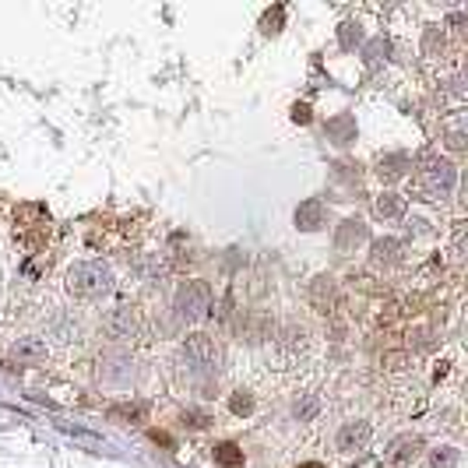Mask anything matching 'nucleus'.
Listing matches in <instances>:
<instances>
[{"mask_svg":"<svg viewBox=\"0 0 468 468\" xmlns=\"http://www.w3.org/2000/svg\"><path fill=\"white\" fill-rule=\"evenodd\" d=\"M405 169H408V155H405V152H391V155H384V159L377 162V176H380L384 183L401 180Z\"/></svg>","mask_w":468,"mask_h":468,"instance_id":"obj_11","label":"nucleus"},{"mask_svg":"<svg viewBox=\"0 0 468 468\" xmlns=\"http://www.w3.org/2000/svg\"><path fill=\"white\" fill-rule=\"evenodd\" d=\"M398 254H401V240H377L373 243V261L377 265H394L398 261Z\"/></svg>","mask_w":468,"mask_h":468,"instance_id":"obj_14","label":"nucleus"},{"mask_svg":"<svg viewBox=\"0 0 468 468\" xmlns=\"http://www.w3.org/2000/svg\"><path fill=\"white\" fill-rule=\"evenodd\" d=\"M173 310H176V317L187 321V324L201 321V317L211 310V289H208V282H183V286L176 289Z\"/></svg>","mask_w":468,"mask_h":468,"instance_id":"obj_4","label":"nucleus"},{"mask_svg":"<svg viewBox=\"0 0 468 468\" xmlns=\"http://www.w3.org/2000/svg\"><path fill=\"white\" fill-rule=\"evenodd\" d=\"M370 436H373V426L363 422V419H352V422H345V426L338 429L335 443H338V450L352 454V450H363V447L370 443Z\"/></svg>","mask_w":468,"mask_h":468,"instance_id":"obj_7","label":"nucleus"},{"mask_svg":"<svg viewBox=\"0 0 468 468\" xmlns=\"http://www.w3.org/2000/svg\"><path fill=\"white\" fill-rule=\"evenodd\" d=\"M366 222H359V218H345L342 225H338V236H335V247L338 250H356L359 243H366Z\"/></svg>","mask_w":468,"mask_h":468,"instance_id":"obj_10","label":"nucleus"},{"mask_svg":"<svg viewBox=\"0 0 468 468\" xmlns=\"http://www.w3.org/2000/svg\"><path fill=\"white\" fill-rule=\"evenodd\" d=\"M457 461H461L457 447H436L429 454V468H457Z\"/></svg>","mask_w":468,"mask_h":468,"instance_id":"obj_17","label":"nucleus"},{"mask_svg":"<svg viewBox=\"0 0 468 468\" xmlns=\"http://www.w3.org/2000/svg\"><path fill=\"white\" fill-rule=\"evenodd\" d=\"M102 331H106V338H113V342H131V338H138V331H141V317H138L134 307H116V310H109V317L102 321Z\"/></svg>","mask_w":468,"mask_h":468,"instance_id":"obj_5","label":"nucleus"},{"mask_svg":"<svg viewBox=\"0 0 468 468\" xmlns=\"http://www.w3.org/2000/svg\"><path fill=\"white\" fill-rule=\"evenodd\" d=\"M282 15H286L282 8H275V11H268V15L261 18V29H265L268 36H272V32H279V29H282Z\"/></svg>","mask_w":468,"mask_h":468,"instance_id":"obj_22","label":"nucleus"},{"mask_svg":"<svg viewBox=\"0 0 468 468\" xmlns=\"http://www.w3.org/2000/svg\"><path fill=\"white\" fill-rule=\"evenodd\" d=\"M275 349H279V356H286V359L293 363V359L307 349V331H303V328H286L282 338L275 342Z\"/></svg>","mask_w":468,"mask_h":468,"instance_id":"obj_12","label":"nucleus"},{"mask_svg":"<svg viewBox=\"0 0 468 468\" xmlns=\"http://www.w3.org/2000/svg\"><path fill=\"white\" fill-rule=\"evenodd\" d=\"M180 363L190 377H208L218 366V349L208 335H187L180 345Z\"/></svg>","mask_w":468,"mask_h":468,"instance_id":"obj_3","label":"nucleus"},{"mask_svg":"<svg viewBox=\"0 0 468 468\" xmlns=\"http://www.w3.org/2000/svg\"><path fill=\"white\" fill-rule=\"evenodd\" d=\"M454 187H457V169H454L447 159H440V155L422 159V166H419V190H422L429 201L450 197Z\"/></svg>","mask_w":468,"mask_h":468,"instance_id":"obj_2","label":"nucleus"},{"mask_svg":"<svg viewBox=\"0 0 468 468\" xmlns=\"http://www.w3.org/2000/svg\"><path fill=\"white\" fill-rule=\"evenodd\" d=\"M419 450H422V440H419L415 433H401V436H394V440L387 443L384 457H387V464L405 468V464H412V461L419 457Z\"/></svg>","mask_w":468,"mask_h":468,"instance_id":"obj_6","label":"nucleus"},{"mask_svg":"<svg viewBox=\"0 0 468 468\" xmlns=\"http://www.w3.org/2000/svg\"><path fill=\"white\" fill-rule=\"evenodd\" d=\"M67 289L81 300H95L113 289V268L106 261H81L67 272Z\"/></svg>","mask_w":468,"mask_h":468,"instance_id":"obj_1","label":"nucleus"},{"mask_svg":"<svg viewBox=\"0 0 468 468\" xmlns=\"http://www.w3.org/2000/svg\"><path fill=\"white\" fill-rule=\"evenodd\" d=\"M46 342L43 338H36V335H25V338H18L11 349H8V359H15V363H22V366H36V363H43L46 359Z\"/></svg>","mask_w":468,"mask_h":468,"instance_id":"obj_8","label":"nucleus"},{"mask_svg":"<svg viewBox=\"0 0 468 468\" xmlns=\"http://www.w3.org/2000/svg\"><path fill=\"white\" fill-rule=\"evenodd\" d=\"M373 208H377V215H380V218H398V215H405V197L387 190V194H380V197H377V204H373Z\"/></svg>","mask_w":468,"mask_h":468,"instance_id":"obj_13","label":"nucleus"},{"mask_svg":"<svg viewBox=\"0 0 468 468\" xmlns=\"http://www.w3.org/2000/svg\"><path fill=\"white\" fill-rule=\"evenodd\" d=\"M450 148H464V138L461 134H450Z\"/></svg>","mask_w":468,"mask_h":468,"instance_id":"obj_26","label":"nucleus"},{"mask_svg":"<svg viewBox=\"0 0 468 468\" xmlns=\"http://www.w3.org/2000/svg\"><path fill=\"white\" fill-rule=\"evenodd\" d=\"M102 363H106L102 366V377L106 380H127L131 377V359L127 356H106Z\"/></svg>","mask_w":468,"mask_h":468,"instance_id":"obj_15","label":"nucleus"},{"mask_svg":"<svg viewBox=\"0 0 468 468\" xmlns=\"http://www.w3.org/2000/svg\"><path fill=\"white\" fill-rule=\"evenodd\" d=\"M293 120H296V123H310V106H307V102H296V106H293Z\"/></svg>","mask_w":468,"mask_h":468,"instance_id":"obj_24","label":"nucleus"},{"mask_svg":"<svg viewBox=\"0 0 468 468\" xmlns=\"http://www.w3.org/2000/svg\"><path fill=\"white\" fill-rule=\"evenodd\" d=\"M109 412H113L116 419H145V405H138V401H134V405H113Z\"/></svg>","mask_w":468,"mask_h":468,"instance_id":"obj_20","label":"nucleus"},{"mask_svg":"<svg viewBox=\"0 0 468 468\" xmlns=\"http://www.w3.org/2000/svg\"><path fill=\"white\" fill-rule=\"evenodd\" d=\"M152 440H155V443H162V447H173L169 433H162V429H152Z\"/></svg>","mask_w":468,"mask_h":468,"instance_id":"obj_25","label":"nucleus"},{"mask_svg":"<svg viewBox=\"0 0 468 468\" xmlns=\"http://www.w3.org/2000/svg\"><path fill=\"white\" fill-rule=\"evenodd\" d=\"M300 468H324L321 461H307V464H300Z\"/></svg>","mask_w":468,"mask_h":468,"instance_id":"obj_27","label":"nucleus"},{"mask_svg":"<svg viewBox=\"0 0 468 468\" xmlns=\"http://www.w3.org/2000/svg\"><path fill=\"white\" fill-rule=\"evenodd\" d=\"M328 134H331V138H338L335 145H349V141H352V134H356V127H352V120H349V116H338V120H331V123H328Z\"/></svg>","mask_w":468,"mask_h":468,"instance_id":"obj_18","label":"nucleus"},{"mask_svg":"<svg viewBox=\"0 0 468 468\" xmlns=\"http://www.w3.org/2000/svg\"><path fill=\"white\" fill-rule=\"evenodd\" d=\"M229 408H232V415H250L254 412V394L250 391H236L229 398Z\"/></svg>","mask_w":468,"mask_h":468,"instance_id":"obj_19","label":"nucleus"},{"mask_svg":"<svg viewBox=\"0 0 468 468\" xmlns=\"http://www.w3.org/2000/svg\"><path fill=\"white\" fill-rule=\"evenodd\" d=\"M183 422H190L194 429H204V426L211 422V415H208V412H197V408H190V412H183Z\"/></svg>","mask_w":468,"mask_h":468,"instance_id":"obj_23","label":"nucleus"},{"mask_svg":"<svg viewBox=\"0 0 468 468\" xmlns=\"http://www.w3.org/2000/svg\"><path fill=\"white\" fill-rule=\"evenodd\" d=\"M293 412H296V419H300V422H307V419H314V415H317V401H314V398H300Z\"/></svg>","mask_w":468,"mask_h":468,"instance_id":"obj_21","label":"nucleus"},{"mask_svg":"<svg viewBox=\"0 0 468 468\" xmlns=\"http://www.w3.org/2000/svg\"><path fill=\"white\" fill-rule=\"evenodd\" d=\"M215 461H218L222 468H240V464H243V450H240L236 443H229V440H225V443L215 447Z\"/></svg>","mask_w":468,"mask_h":468,"instance_id":"obj_16","label":"nucleus"},{"mask_svg":"<svg viewBox=\"0 0 468 468\" xmlns=\"http://www.w3.org/2000/svg\"><path fill=\"white\" fill-rule=\"evenodd\" d=\"M324 218H328V208H324V201H321V197H307V201L296 208V229H303V232L321 229V225H324Z\"/></svg>","mask_w":468,"mask_h":468,"instance_id":"obj_9","label":"nucleus"}]
</instances>
